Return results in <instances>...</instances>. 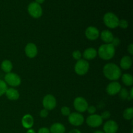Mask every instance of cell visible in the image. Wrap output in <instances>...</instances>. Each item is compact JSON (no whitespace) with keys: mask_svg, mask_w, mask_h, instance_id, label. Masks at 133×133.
Masks as SVG:
<instances>
[{"mask_svg":"<svg viewBox=\"0 0 133 133\" xmlns=\"http://www.w3.org/2000/svg\"><path fill=\"white\" fill-rule=\"evenodd\" d=\"M105 77L110 81H116L122 76V71L118 65L114 63H108L103 69Z\"/></svg>","mask_w":133,"mask_h":133,"instance_id":"6da1fadb","label":"cell"},{"mask_svg":"<svg viewBox=\"0 0 133 133\" xmlns=\"http://www.w3.org/2000/svg\"><path fill=\"white\" fill-rule=\"evenodd\" d=\"M116 49L111 44H105L99 48L97 54L99 57L105 61H109L114 57Z\"/></svg>","mask_w":133,"mask_h":133,"instance_id":"7a4b0ae2","label":"cell"},{"mask_svg":"<svg viewBox=\"0 0 133 133\" xmlns=\"http://www.w3.org/2000/svg\"><path fill=\"white\" fill-rule=\"evenodd\" d=\"M119 18L112 12H107L104 15L103 22L107 27L110 29H115L118 27Z\"/></svg>","mask_w":133,"mask_h":133,"instance_id":"3957f363","label":"cell"},{"mask_svg":"<svg viewBox=\"0 0 133 133\" xmlns=\"http://www.w3.org/2000/svg\"><path fill=\"white\" fill-rule=\"evenodd\" d=\"M90 64L87 61L84 59H80L77 61L75 65V73L79 75H84L89 70Z\"/></svg>","mask_w":133,"mask_h":133,"instance_id":"277c9868","label":"cell"},{"mask_svg":"<svg viewBox=\"0 0 133 133\" xmlns=\"http://www.w3.org/2000/svg\"><path fill=\"white\" fill-rule=\"evenodd\" d=\"M5 81H4L6 83V84L11 86V87H16L19 86L21 84V78L18 74H14V73L10 72L6 74L4 77Z\"/></svg>","mask_w":133,"mask_h":133,"instance_id":"5b68a950","label":"cell"},{"mask_svg":"<svg viewBox=\"0 0 133 133\" xmlns=\"http://www.w3.org/2000/svg\"><path fill=\"white\" fill-rule=\"evenodd\" d=\"M28 12L30 15L35 18H38L42 15V9L40 4L36 2H32L29 5Z\"/></svg>","mask_w":133,"mask_h":133,"instance_id":"8992f818","label":"cell"},{"mask_svg":"<svg viewBox=\"0 0 133 133\" xmlns=\"http://www.w3.org/2000/svg\"><path fill=\"white\" fill-rule=\"evenodd\" d=\"M74 106L75 110L79 112H84L88 109V103L84 97H77L74 99Z\"/></svg>","mask_w":133,"mask_h":133,"instance_id":"52a82bcc","label":"cell"},{"mask_svg":"<svg viewBox=\"0 0 133 133\" xmlns=\"http://www.w3.org/2000/svg\"><path fill=\"white\" fill-rule=\"evenodd\" d=\"M42 105L44 109L46 110H53L57 106V100L53 95L48 94L43 99Z\"/></svg>","mask_w":133,"mask_h":133,"instance_id":"ba28073f","label":"cell"},{"mask_svg":"<svg viewBox=\"0 0 133 133\" xmlns=\"http://www.w3.org/2000/svg\"><path fill=\"white\" fill-rule=\"evenodd\" d=\"M68 121L74 126H80L84 123V117L79 112L71 113L68 116Z\"/></svg>","mask_w":133,"mask_h":133,"instance_id":"9c48e42d","label":"cell"},{"mask_svg":"<svg viewBox=\"0 0 133 133\" xmlns=\"http://www.w3.org/2000/svg\"><path fill=\"white\" fill-rule=\"evenodd\" d=\"M87 123L88 126L93 128L99 127L103 123V119L101 116L98 114H92L87 119Z\"/></svg>","mask_w":133,"mask_h":133,"instance_id":"30bf717a","label":"cell"},{"mask_svg":"<svg viewBox=\"0 0 133 133\" xmlns=\"http://www.w3.org/2000/svg\"><path fill=\"white\" fill-rule=\"evenodd\" d=\"M99 31L97 28L94 26H90L86 29L85 36L88 40H96L99 36Z\"/></svg>","mask_w":133,"mask_h":133,"instance_id":"8fae6325","label":"cell"},{"mask_svg":"<svg viewBox=\"0 0 133 133\" xmlns=\"http://www.w3.org/2000/svg\"><path fill=\"white\" fill-rule=\"evenodd\" d=\"M121 88H122V86L118 82L112 81L108 84L106 91L108 94L110 96H114L119 93Z\"/></svg>","mask_w":133,"mask_h":133,"instance_id":"7c38bea8","label":"cell"},{"mask_svg":"<svg viewBox=\"0 0 133 133\" xmlns=\"http://www.w3.org/2000/svg\"><path fill=\"white\" fill-rule=\"evenodd\" d=\"M105 133H116L118 130V125L114 120H109L103 126Z\"/></svg>","mask_w":133,"mask_h":133,"instance_id":"4fadbf2b","label":"cell"},{"mask_svg":"<svg viewBox=\"0 0 133 133\" xmlns=\"http://www.w3.org/2000/svg\"><path fill=\"white\" fill-rule=\"evenodd\" d=\"M25 53L29 58H35L38 53L37 47L33 43H29L25 48Z\"/></svg>","mask_w":133,"mask_h":133,"instance_id":"5bb4252c","label":"cell"},{"mask_svg":"<svg viewBox=\"0 0 133 133\" xmlns=\"http://www.w3.org/2000/svg\"><path fill=\"white\" fill-rule=\"evenodd\" d=\"M22 124L24 128L29 129L33 126L34 119L32 116L29 114H25L22 119Z\"/></svg>","mask_w":133,"mask_h":133,"instance_id":"9a60e30c","label":"cell"},{"mask_svg":"<svg viewBox=\"0 0 133 133\" xmlns=\"http://www.w3.org/2000/svg\"><path fill=\"white\" fill-rule=\"evenodd\" d=\"M5 94L6 95V97L9 99L12 100V101H15V100L18 99L19 97V92L14 88H7Z\"/></svg>","mask_w":133,"mask_h":133,"instance_id":"2e32d148","label":"cell"},{"mask_svg":"<svg viewBox=\"0 0 133 133\" xmlns=\"http://www.w3.org/2000/svg\"><path fill=\"white\" fill-rule=\"evenodd\" d=\"M101 38L105 44H111L113 38H114V35L109 30H104L100 34Z\"/></svg>","mask_w":133,"mask_h":133,"instance_id":"e0dca14e","label":"cell"},{"mask_svg":"<svg viewBox=\"0 0 133 133\" xmlns=\"http://www.w3.org/2000/svg\"><path fill=\"white\" fill-rule=\"evenodd\" d=\"M132 60L129 56H124L120 61V67L123 70H128L132 66Z\"/></svg>","mask_w":133,"mask_h":133,"instance_id":"ac0fdd59","label":"cell"},{"mask_svg":"<svg viewBox=\"0 0 133 133\" xmlns=\"http://www.w3.org/2000/svg\"><path fill=\"white\" fill-rule=\"evenodd\" d=\"M97 51L96 49L93 48H89L85 49L83 53V57L87 60H92L96 57Z\"/></svg>","mask_w":133,"mask_h":133,"instance_id":"d6986e66","label":"cell"},{"mask_svg":"<svg viewBox=\"0 0 133 133\" xmlns=\"http://www.w3.org/2000/svg\"><path fill=\"white\" fill-rule=\"evenodd\" d=\"M50 133H64L66 128L64 125L61 123H55L51 126Z\"/></svg>","mask_w":133,"mask_h":133,"instance_id":"ffe728a7","label":"cell"},{"mask_svg":"<svg viewBox=\"0 0 133 133\" xmlns=\"http://www.w3.org/2000/svg\"><path fill=\"white\" fill-rule=\"evenodd\" d=\"M12 63L11 61H9V60H5V61H3L1 62V70H2L4 72L6 73V74L11 72L12 70Z\"/></svg>","mask_w":133,"mask_h":133,"instance_id":"44dd1931","label":"cell"},{"mask_svg":"<svg viewBox=\"0 0 133 133\" xmlns=\"http://www.w3.org/2000/svg\"><path fill=\"white\" fill-rule=\"evenodd\" d=\"M122 77V80L126 86H132L133 84L132 75L129 74H124Z\"/></svg>","mask_w":133,"mask_h":133,"instance_id":"7402d4cb","label":"cell"},{"mask_svg":"<svg viewBox=\"0 0 133 133\" xmlns=\"http://www.w3.org/2000/svg\"><path fill=\"white\" fill-rule=\"evenodd\" d=\"M123 117L126 120H131L133 118V109L132 107L127 108L123 111Z\"/></svg>","mask_w":133,"mask_h":133,"instance_id":"603a6c76","label":"cell"},{"mask_svg":"<svg viewBox=\"0 0 133 133\" xmlns=\"http://www.w3.org/2000/svg\"><path fill=\"white\" fill-rule=\"evenodd\" d=\"M119 97L122 99H127L128 97L129 96V93L128 90L125 88H121L120 91L119 92Z\"/></svg>","mask_w":133,"mask_h":133,"instance_id":"cb8c5ba5","label":"cell"},{"mask_svg":"<svg viewBox=\"0 0 133 133\" xmlns=\"http://www.w3.org/2000/svg\"><path fill=\"white\" fill-rule=\"evenodd\" d=\"M7 84L3 80L0 79V97L5 94L7 90Z\"/></svg>","mask_w":133,"mask_h":133,"instance_id":"d4e9b609","label":"cell"},{"mask_svg":"<svg viewBox=\"0 0 133 133\" xmlns=\"http://www.w3.org/2000/svg\"><path fill=\"white\" fill-rule=\"evenodd\" d=\"M72 56H73V58H74V59L76 60V61H79V60L81 59L82 54L80 52V51L75 50L73 52Z\"/></svg>","mask_w":133,"mask_h":133,"instance_id":"484cf974","label":"cell"},{"mask_svg":"<svg viewBox=\"0 0 133 133\" xmlns=\"http://www.w3.org/2000/svg\"><path fill=\"white\" fill-rule=\"evenodd\" d=\"M61 113L64 116H68L71 114V111H70V109L69 107H63L61 109Z\"/></svg>","mask_w":133,"mask_h":133,"instance_id":"4316f807","label":"cell"},{"mask_svg":"<svg viewBox=\"0 0 133 133\" xmlns=\"http://www.w3.org/2000/svg\"><path fill=\"white\" fill-rule=\"evenodd\" d=\"M118 26L122 29H127L129 26V23L125 19H121L119 20Z\"/></svg>","mask_w":133,"mask_h":133,"instance_id":"83f0119b","label":"cell"},{"mask_svg":"<svg viewBox=\"0 0 133 133\" xmlns=\"http://www.w3.org/2000/svg\"><path fill=\"white\" fill-rule=\"evenodd\" d=\"M111 44L114 47V48L119 46V44H120V40H119L118 38L114 37V38H113L112 41L111 42Z\"/></svg>","mask_w":133,"mask_h":133,"instance_id":"f1b7e54d","label":"cell"},{"mask_svg":"<svg viewBox=\"0 0 133 133\" xmlns=\"http://www.w3.org/2000/svg\"><path fill=\"white\" fill-rule=\"evenodd\" d=\"M101 117L102 118V119H109L110 117V112L109 111H105L101 114Z\"/></svg>","mask_w":133,"mask_h":133,"instance_id":"f546056e","label":"cell"},{"mask_svg":"<svg viewBox=\"0 0 133 133\" xmlns=\"http://www.w3.org/2000/svg\"><path fill=\"white\" fill-rule=\"evenodd\" d=\"M87 110L90 115H92V114H94L96 113V108L94 106H88Z\"/></svg>","mask_w":133,"mask_h":133,"instance_id":"4dcf8cb0","label":"cell"},{"mask_svg":"<svg viewBox=\"0 0 133 133\" xmlns=\"http://www.w3.org/2000/svg\"><path fill=\"white\" fill-rule=\"evenodd\" d=\"M40 116L41 118H46V117L48 116V110L45 109L41 110V111H40Z\"/></svg>","mask_w":133,"mask_h":133,"instance_id":"1f68e13d","label":"cell"},{"mask_svg":"<svg viewBox=\"0 0 133 133\" xmlns=\"http://www.w3.org/2000/svg\"><path fill=\"white\" fill-rule=\"evenodd\" d=\"M38 133H50V131L47 127H42L38 130Z\"/></svg>","mask_w":133,"mask_h":133,"instance_id":"d6a6232c","label":"cell"},{"mask_svg":"<svg viewBox=\"0 0 133 133\" xmlns=\"http://www.w3.org/2000/svg\"><path fill=\"white\" fill-rule=\"evenodd\" d=\"M127 50H128V52L130 53L131 55H133V44H131L129 45L128 48H127Z\"/></svg>","mask_w":133,"mask_h":133,"instance_id":"836d02e7","label":"cell"},{"mask_svg":"<svg viewBox=\"0 0 133 133\" xmlns=\"http://www.w3.org/2000/svg\"><path fill=\"white\" fill-rule=\"evenodd\" d=\"M129 94H130V96H129L128 98H127V99H129V100L132 99V98H133V88H132L131 89Z\"/></svg>","mask_w":133,"mask_h":133,"instance_id":"e575fe53","label":"cell"},{"mask_svg":"<svg viewBox=\"0 0 133 133\" xmlns=\"http://www.w3.org/2000/svg\"><path fill=\"white\" fill-rule=\"evenodd\" d=\"M69 133H81L79 130L76 129H72L71 131H70Z\"/></svg>","mask_w":133,"mask_h":133,"instance_id":"d590c367","label":"cell"},{"mask_svg":"<svg viewBox=\"0 0 133 133\" xmlns=\"http://www.w3.org/2000/svg\"><path fill=\"white\" fill-rule=\"evenodd\" d=\"M27 133H36V132H35L33 129H28V131H27Z\"/></svg>","mask_w":133,"mask_h":133,"instance_id":"8d00e7d4","label":"cell"},{"mask_svg":"<svg viewBox=\"0 0 133 133\" xmlns=\"http://www.w3.org/2000/svg\"><path fill=\"white\" fill-rule=\"evenodd\" d=\"M35 1H36V3H37L41 4L42 3H44V1H45V0H35Z\"/></svg>","mask_w":133,"mask_h":133,"instance_id":"74e56055","label":"cell"},{"mask_svg":"<svg viewBox=\"0 0 133 133\" xmlns=\"http://www.w3.org/2000/svg\"><path fill=\"white\" fill-rule=\"evenodd\" d=\"M94 133H105V132H102V131H95Z\"/></svg>","mask_w":133,"mask_h":133,"instance_id":"f35d334b","label":"cell"}]
</instances>
